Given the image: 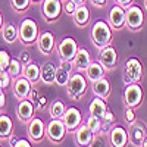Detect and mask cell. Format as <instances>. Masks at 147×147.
Wrapping results in <instances>:
<instances>
[{
  "instance_id": "f546056e",
  "label": "cell",
  "mask_w": 147,
  "mask_h": 147,
  "mask_svg": "<svg viewBox=\"0 0 147 147\" xmlns=\"http://www.w3.org/2000/svg\"><path fill=\"white\" fill-rule=\"evenodd\" d=\"M6 71H7L9 75L15 80L16 77H19L21 74H22V62H21L19 59L10 57V60H9V65H7Z\"/></svg>"
},
{
  "instance_id": "f5cc1de1",
  "label": "cell",
  "mask_w": 147,
  "mask_h": 147,
  "mask_svg": "<svg viewBox=\"0 0 147 147\" xmlns=\"http://www.w3.org/2000/svg\"><path fill=\"white\" fill-rule=\"evenodd\" d=\"M62 2H63V0H62Z\"/></svg>"
},
{
  "instance_id": "cb8c5ba5",
  "label": "cell",
  "mask_w": 147,
  "mask_h": 147,
  "mask_svg": "<svg viewBox=\"0 0 147 147\" xmlns=\"http://www.w3.org/2000/svg\"><path fill=\"white\" fill-rule=\"evenodd\" d=\"M93 93L97 97H102V99H107L109 94H110V82L103 77L100 80H97L93 82Z\"/></svg>"
},
{
  "instance_id": "836d02e7",
  "label": "cell",
  "mask_w": 147,
  "mask_h": 147,
  "mask_svg": "<svg viewBox=\"0 0 147 147\" xmlns=\"http://www.w3.org/2000/svg\"><path fill=\"white\" fill-rule=\"evenodd\" d=\"M10 81H12V77L7 74V71H2L0 69V88L5 90L10 85Z\"/></svg>"
},
{
  "instance_id": "5b68a950",
  "label": "cell",
  "mask_w": 147,
  "mask_h": 147,
  "mask_svg": "<svg viewBox=\"0 0 147 147\" xmlns=\"http://www.w3.org/2000/svg\"><path fill=\"white\" fill-rule=\"evenodd\" d=\"M66 127L63 124L62 119H57V118H52V121L49 122V125L46 127V136L49 140H52L53 143H60L63 141L65 136H66Z\"/></svg>"
},
{
  "instance_id": "8fae6325",
  "label": "cell",
  "mask_w": 147,
  "mask_h": 147,
  "mask_svg": "<svg viewBox=\"0 0 147 147\" xmlns=\"http://www.w3.org/2000/svg\"><path fill=\"white\" fill-rule=\"evenodd\" d=\"M74 69V63L72 60H62L60 65L56 68V80L55 84L60 85V87H66V84L69 81V77Z\"/></svg>"
},
{
  "instance_id": "4fadbf2b",
  "label": "cell",
  "mask_w": 147,
  "mask_h": 147,
  "mask_svg": "<svg viewBox=\"0 0 147 147\" xmlns=\"http://www.w3.org/2000/svg\"><path fill=\"white\" fill-rule=\"evenodd\" d=\"M28 136L34 143H38L46 136V125L40 118H32L28 122Z\"/></svg>"
},
{
  "instance_id": "4dcf8cb0",
  "label": "cell",
  "mask_w": 147,
  "mask_h": 147,
  "mask_svg": "<svg viewBox=\"0 0 147 147\" xmlns=\"http://www.w3.org/2000/svg\"><path fill=\"white\" fill-rule=\"evenodd\" d=\"M66 110V106L63 102L60 100H55L50 106V116L52 118H57V119H62L63 118V113Z\"/></svg>"
},
{
  "instance_id": "3957f363",
  "label": "cell",
  "mask_w": 147,
  "mask_h": 147,
  "mask_svg": "<svg viewBox=\"0 0 147 147\" xmlns=\"http://www.w3.org/2000/svg\"><path fill=\"white\" fill-rule=\"evenodd\" d=\"M18 30H19V40L27 46L34 44L38 38V27H37L35 21L31 18L24 19Z\"/></svg>"
},
{
  "instance_id": "e0dca14e",
  "label": "cell",
  "mask_w": 147,
  "mask_h": 147,
  "mask_svg": "<svg viewBox=\"0 0 147 147\" xmlns=\"http://www.w3.org/2000/svg\"><path fill=\"white\" fill-rule=\"evenodd\" d=\"M146 137H147V129H146V127L136 121V122L131 125V131H129V134H128L129 141H131L134 146H143V141H144Z\"/></svg>"
},
{
  "instance_id": "44dd1931",
  "label": "cell",
  "mask_w": 147,
  "mask_h": 147,
  "mask_svg": "<svg viewBox=\"0 0 147 147\" xmlns=\"http://www.w3.org/2000/svg\"><path fill=\"white\" fill-rule=\"evenodd\" d=\"M37 44H38V49L43 55H50L55 49V37L52 32H43L38 35V38H37Z\"/></svg>"
},
{
  "instance_id": "30bf717a",
  "label": "cell",
  "mask_w": 147,
  "mask_h": 147,
  "mask_svg": "<svg viewBox=\"0 0 147 147\" xmlns=\"http://www.w3.org/2000/svg\"><path fill=\"white\" fill-rule=\"evenodd\" d=\"M62 121L68 131H75L82 124V115L77 107H66Z\"/></svg>"
},
{
  "instance_id": "7bdbcfd3",
  "label": "cell",
  "mask_w": 147,
  "mask_h": 147,
  "mask_svg": "<svg viewBox=\"0 0 147 147\" xmlns=\"http://www.w3.org/2000/svg\"><path fill=\"white\" fill-rule=\"evenodd\" d=\"M90 2H91L94 6H97V7H103V6L107 3V0H90Z\"/></svg>"
},
{
  "instance_id": "83f0119b",
  "label": "cell",
  "mask_w": 147,
  "mask_h": 147,
  "mask_svg": "<svg viewBox=\"0 0 147 147\" xmlns=\"http://www.w3.org/2000/svg\"><path fill=\"white\" fill-rule=\"evenodd\" d=\"M13 132V122L7 115H0V140H7Z\"/></svg>"
},
{
  "instance_id": "816d5d0a",
  "label": "cell",
  "mask_w": 147,
  "mask_h": 147,
  "mask_svg": "<svg viewBox=\"0 0 147 147\" xmlns=\"http://www.w3.org/2000/svg\"><path fill=\"white\" fill-rule=\"evenodd\" d=\"M31 2H43V0H31Z\"/></svg>"
},
{
  "instance_id": "d4e9b609",
  "label": "cell",
  "mask_w": 147,
  "mask_h": 147,
  "mask_svg": "<svg viewBox=\"0 0 147 147\" xmlns=\"http://www.w3.org/2000/svg\"><path fill=\"white\" fill-rule=\"evenodd\" d=\"M85 75H87V80L94 82L97 80H100L105 77V68L100 62H91L88 65V68L85 69Z\"/></svg>"
},
{
  "instance_id": "7a4b0ae2",
  "label": "cell",
  "mask_w": 147,
  "mask_h": 147,
  "mask_svg": "<svg viewBox=\"0 0 147 147\" xmlns=\"http://www.w3.org/2000/svg\"><path fill=\"white\" fill-rule=\"evenodd\" d=\"M66 93L74 100H80L87 93V80L82 74H71L66 84Z\"/></svg>"
},
{
  "instance_id": "9a60e30c",
  "label": "cell",
  "mask_w": 147,
  "mask_h": 147,
  "mask_svg": "<svg viewBox=\"0 0 147 147\" xmlns=\"http://www.w3.org/2000/svg\"><path fill=\"white\" fill-rule=\"evenodd\" d=\"M31 81H28L25 77H16V80H13V94L16 96L18 100H24L28 99V96L31 93Z\"/></svg>"
},
{
  "instance_id": "9c48e42d",
  "label": "cell",
  "mask_w": 147,
  "mask_h": 147,
  "mask_svg": "<svg viewBox=\"0 0 147 147\" xmlns=\"http://www.w3.org/2000/svg\"><path fill=\"white\" fill-rule=\"evenodd\" d=\"M99 62L103 65L105 69L107 71H112L116 68V63H118V55H116V50L112 47V46H106L103 49H100V55H99Z\"/></svg>"
},
{
  "instance_id": "ee69618b",
  "label": "cell",
  "mask_w": 147,
  "mask_h": 147,
  "mask_svg": "<svg viewBox=\"0 0 147 147\" xmlns=\"http://www.w3.org/2000/svg\"><path fill=\"white\" fill-rule=\"evenodd\" d=\"M30 100L32 102V103H38V97H37V91L35 90H31V93H30Z\"/></svg>"
},
{
  "instance_id": "4316f807",
  "label": "cell",
  "mask_w": 147,
  "mask_h": 147,
  "mask_svg": "<svg viewBox=\"0 0 147 147\" xmlns=\"http://www.w3.org/2000/svg\"><path fill=\"white\" fill-rule=\"evenodd\" d=\"M106 109H107L106 100L102 99V97H97L96 96V99H93L91 103H90V106H88V112H90V115L97 116V118L102 119L103 113L106 112Z\"/></svg>"
},
{
  "instance_id": "e575fe53",
  "label": "cell",
  "mask_w": 147,
  "mask_h": 147,
  "mask_svg": "<svg viewBox=\"0 0 147 147\" xmlns=\"http://www.w3.org/2000/svg\"><path fill=\"white\" fill-rule=\"evenodd\" d=\"M77 9V5L72 2V0H63V3H62V10L65 12L66 15H74V12H75Z\"/></svg>"
},
{
  "instance_id": "c3c4849f",
  "label": "cell",
  "mask_w": 147,
  "mask_h": 147,
  "mask_svg": "<svg viewBox=\"0 0 147 147\" xmlns=\"http://www.w3.org/2000/svg\"><path fill=\"white\" fill-rule=\"evenodd\" d=\"M3 28V16H2V13H0V30Z\"/></svg>"
},
{
  "instance_id": "b9f144b4",
  "label": "cell",
  "mask_w": 147,
  "mask_h": 147,
  "mask_svg": "<svg viewBox=\"0 0 147 147\" xmlns=\"http://www.w3.org/2000/svg\"><path fill=\"white\" fill-rule=\"evenodd\" d=\"M6 105V96L3 93V90H0V110H2Z\"/></svg>"
},
{
  "instance_id": "7c38bea8",
  "label": "cell",
  "mask_w": 147,
  "mask_h": 147,
  "mask_svg": "<svg viewBox=\"0 0 147 147\" xmlns=\"http://www.w3.org/2000/svg\"><path fill=\"white\" fill-rule=\"evenodd\" d=\"M124 74L134 81V82H138L143 77V65L137 57H129L127 59L125 66H124Z\"/></svg>"
},
{
  "instance_id": "1f68e13d",
  "label": "cell",
  "mask_w": 147,
  "mask_h": 147,
  "mask_svg": "<svg viewBox=\"0 0 147 147\" xmlns=\"http://www.w3.org/2000/svg\"><path fill=\"white\" fill-rule=\"evenodd\" d=\"M87 127L94 132V136L96 134H100L102 132V125H103V121L100 119V118H97V116H93V115H90L88 118H87Z\"/></svg>"
},
{
  "instance_id": "bcb514c9",
  "label": "cell",
  "mask_w": 147,
  "mask_h": 147,
  "mask_svg": "<svg viewBox=\"0 0 147 147\" xmlns=\"http://www.w3.org/2000/svg\"><path fill=\"white\" fill-rule=\"evenodd\" d=\"M46 103H47L46 97H38V107H43V106H46Z\"/></svg>"
},
{
  "instance_id": "603a6c76",
  "label": "cell",
  "mask_w": 147,
  "mask_h": 147,
  "mask_svg": "<svg viewBox=\"0 0 147 147\" xmlns=\"http://www.w3.org/2000/svg\"><path fill=\"white\" fill-rule=\"evenodd\" d=\"M72 18H74V22H75L77 27H85L88 24V21H90V9L85 5L77 6Z\"/></svg>"
},
{
  "instance_id": "d6a6232c",
  "label": "cell",
  "mask_w": 147,
  "mask_h": 147,
  "mask_svg": "<svg viewBox=\"0 0 147 147\" xmlns=\"http://www.w3.org/2000/svg\"><path fill=\"white\" fill-rule=\"evenodd\" d=\"M10 3H12V7H13L15 10L24 12V10H27L30 7L31 0H10Z\"/></svg>"
},
{
  "instance_id": "277c9868",
  "label": "cell",
  "mask_w": 147,
  "mask_h": 147,
  "mask_svg": "<svg viewBox=\"0 0 147 147\" xmlns=\"http://www.w3.org/2000/svg\"><path fill=\"white\" fill-rule=\"evenodd\" d=\"M144 24V12L137 5H129L125 9V25L131 31H137Z\"/></svg>"
},
{
  "instance_id": "ac0fdd59",
  "label": "cell",
  "mask_w": 147,
  "mask_h": 147,
  "mask_svg": "<svg viewBox=\"0 0 147 147\" xmlns=\"http://www.w3.org/2000/svg\"><path fill=\"white\" fill-rule=\"evenodd\" d=\"M109 140H110V144L113 147H124L128 144L129 138H128V132L122 128V127H115L110 129V134H109Z\"/></svg>"
},
{
  "instance_id": "ba28073f",
  "label": "cell",
  "mask_w": 147,
  "mask_h": 147,
  "mask_svg": "<svg viewBox=\"0 0 147 147\" xmlns=\"http://www.w3.org/2000/svg\"><path fill=\"white\" fill-rule=\"evenodd\" d=\"M78 44L72 37H66L57 44V55L60 60H72L78 52Z\"/></svg>"
},
{
  "instance_id": "ffe728a7",
  "label": "cell",
  "mask_w": 147,
  "mask_h": 147,
  "mask_svg": "<svg viewBox=\"0 0 147 147\" xmlns=\"http://www.w3.org/2000/svg\"><path fill=\"white\" fill-rule=\"evenodd\" d=\"M91 62H93V60H91V55H90V52L87 50V49H82V47L78 49L77 55L74 56V59H72L74 66H75L78 71H85V69L88 68V65H90Z\"/></svg>"
},
{
  "instance_id": "ab89813d",
  "label": "cell",
  "mask_w": 147,
  "mask_h": 147,
  "mask_svg": "<svg viewBox=\"0 0 147 147\" xmlns=\"http://www.w3.org/2000/svg\"><path fill=\"white\" fill-rule=\"evenodd\" d=\"M19 60H21L24 65L28 63V62H30V53H28V52H22L21 56H19Z\"/></svg>"
},
{
  "instance_id": "f35d334b",
  "label": "cell",
  "mask_w": 147,
  "mask_h": 147,
  "mask_svg": "<svg viewBox=\"0 0 147 147\" xmlns=\"http://www.w3.org/2000/svg\"><path fill=\"white\" fill-rule=\"evenodd\" d=\"M30 146H31V143H30L28 140H25V138H19V140H16V143H15L13 147H30Z\"/></svg>"
},
{
  "instance_id": "2e32d148",
  "label": "cell",
  "mask_w": 147,
  "mask_h": 147,
  "mask_svg": "<svg viewBox=\"0 0 147 147\" xmlns=\"http://www.w3.org/2000/svg\"><path fill=\"white\" fill-rule=\"evenodd\" d=\"M94 132L87 127V124H81L75 129V141L77 146H93Z\"/></svg>"
},
{
  "instance_id": "52a82bcc",
  "label": "cell",
  "mask_w": 147,
  "mask_h": 147,
  "mask_svg": "<svg viewBox=\"0 0 147 147\" xmlns=\"http://www.w3.org/2000/svg\"><path fill=\"white\" fill-rule=\"evenodd\" d=\"M41 13L47 22L56 21L62 13V0H43Z\"/></svg>"
},
{
  "instance_id": "d6986e66",
  "label": "cell",
  "mask_w": 147,
  "mask_h": 147,
  "mask_svg": "<svg viewBox=\"0 0 147 147\" xmlns=\"http://www.w3.org/2000/svg\"><path fill=\"white\" fill-rule=\"evenodd\" d=\"M34 103L30 100V99H24L19 102V106H18V118L22 121V122H30L32 118H34Z\"/></svg>"
},
{
  "instance_id": "f907efd6",
  "label": "cell",
  "mask_w": 147,
  "mask_h": 147,
  "mask_svg": "<svg viewBox=\"0 0 147 147\" xmlns=\"http://www.w3.org/2000/svg\"><path fill=\"white\" fill-rule=\"evenodd\" d=\"M144 7H146V10H147V0H144Z\"/></svg>"
},
{
  "instance_id": "f6af8a7d",
  "label": "cell",
  "mask_w": 147,
  "mask_h": 147,
  "mask_svg": "<svg viewBox=\"0 0 147 147\" xmlns=\"http://www.w3.org/2000/svg\"><path fill=\"white\" fill-rule=\"evenodd\" d=\"M122 78H124V82H125V85H128V84H132V82H134V81H132V80H131V78L127 75V74H124V75H122Z\"/></svg>"
},
{
  "instance_id": "60d3db41",
  "label": "cell",
  "mask_w": 147,
  "mask_h": 147,
  "mask_svg": "<svg viewBox=\"0 0 147 147\" xmlns=\"http://www.w3.org/2000/svg\"><path fill=\"white\" fill-rule=\"evenodd\" d=\"M132 2H134V0H115L116 5H119V6H122V7H125V9H127Z\"/></svg>"
},
{
  "instance_id": "681fc988",
  "label": "cell",
  "mask_w": 147,
  "mask_h": 147,
  "mask_svg": "<svg viewBox=\"0 0 147 147\" xmlns=\"http://www.w3.org/2000/svg\"><path fill=\"white\" fill-rule=\"evenodd\" d=\"M143 146H144V147H147V137L144 138V141H143Z\"/></svg>"
},
{
  "instance_id": "7402d4cb",
  "label": "cell",
  "mask_w": 147,
  "mask_h": 147,
  "mask_svg": "<svg viewBox=\"0 0 147 147\" xmlns=\"http://www.w3.org/2000/svg\"><path fill=\"white\" fill-rule=\"evenodd\" d=\"M56 80V66L52 62H46L40 68V81H43L47 85L55 84Z\"/></svg>"
},
{
  "instance_id": "8d00e7d4",
  "label": "cell",
  "mask_w": 147,
  "mask_h": 147,
  "mask_svg": "<svg viewBox=\"0 0 147 147\" xmlns=\"http://www.w3.org/2000/svg\"><path fill=\"white\" fill-rule=\"evenodd\" d=\"M124 116H125V121H127V124H128V125H132L134 122L137 121L134 109H132V107H128V106H127V109H125V113H124Z\"/></svg>"
},
{
  "instance_id": "484cf974",
  "label": "cell",
  "mask_w": 147,
  "mask_h": 147,
  "mask_svg": "<svg viewBox=\"0 0 147 147\" xmlns=\"http://www.w3.org/2000/svg\"><path fill=\"white\" fill-rule=\"evenodd\" d=\"M22 75L28 81H31V84H35L40 81V68L32 62H28L22 65Z\"/></svg>"
},
{
  "instance_id": "6da1fadb",
  "label": "cell",
  "mask_w": 147,
  "mask_h": 147,
  "mask_svg": "<svg viewBox=\"0 0 147 147\" xmlns=\"http://www.w3.org/2000/svg\"><path fill=\"white\" fill-rule=\"evenodd\" d=\"M91 41L99 49H103L112 43V28L105 21H96L91 28Z\"/></svg>"
},
{
  "instance_id": "8992f818",
  "label": "cell",
  "mask_w": 147,
  "mask_h": 147,
  "mask_svg": "<svg viewBox=\"0 0 147 147\" xmlns=\"http://www.w3.org/2000/svg\"><path fill=\"white\" fill-rule=\"evenodd\" d=\"M124 102H125V106L132 107V109H137L141 105V102H143V88L137 82L128 84L125 87V90H124Z\"/></svg>"
},
{
  "instance_id": "f1b7e54d",
  "label": "cell",
  "mask_w": 147,
  "mask_h": 147,
  "mask_svg": "<svg viewBox=\"0 0 147 147\" xmlns=\"http://www.w3.org/2000/svg\"><path fill=\"white\" fill-rule=\"evenodd\" d=\"M18 38H19V30H18L15 25L7 24V25L3 27V40H5L7 44L15 43Z\"/></svg>"
},
{
  "instance_id": "5bb4252c",
  "label": "cell",
  "mask_w": 147,
  "mask_h": 147,
  "mask_svg": "<svg viewBox=\"0 0 147 147\" xmlns=\"http://www.w3.org/2000/svg\"><path fill=\"white\" fill-rule=\"evenodd\" d=\"M109 25L113 30H121L125 25V7L113 5L109 12Z\"/></svg>"
},
{
  "instance_id": "7dc6e473",
  "label": "cell",
  "mask_w": 147,
  "mask_h": 147,
  "mask_svg": "<svg viewBox=\"0 0 147 147\" xmlns=\"http://www.w3.org/2000/svg\"><path fill=\"white\" fill-rule=\"evenodd\" d=\"M72 2L75 3L77 6H80V5H84V2H85V0H72Z\"/></svg>"
},
{
  "instance_id": "d590c367",
  "label": "cell",
  "mask_w": 147,
  "mask_h": 147,
  "mask_svg": "<svg viewBox=\"0 0 147 147\" xmlns=\"http://www.w3.org/2000/svg\"><path fill=\"white\" fill-rule=\"evenodd\" d=\"M9 60H10V56L6 50H0V69L2 71H6L7 65H9Z\"/></svg>"
},
{
  "instance_id": "74e56055",
  "label": "cell",
  "mask_w": 147,
  "mask_h": 147,
  "mask_svg": "<svg viewBox=\"0 0 147 147\" xmlns=\"http://www.w3.org/2000/svg\"><path fill=\"white\" fill-rule=\"evenodd\" d=\"M102 121L105 122V124H113V122H115V115L110 112L109 109H106V112L102 116Z\"/></svg>"
}]
</instances>
